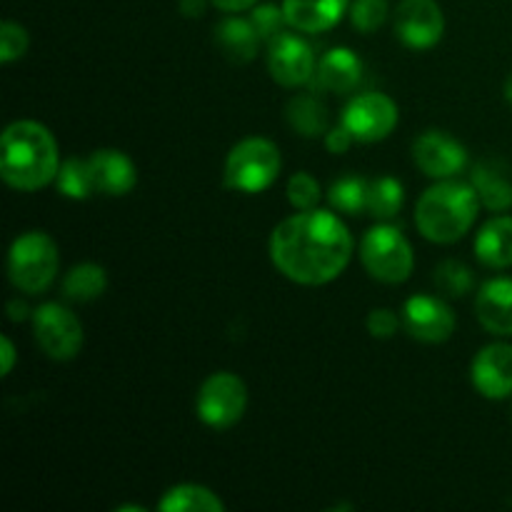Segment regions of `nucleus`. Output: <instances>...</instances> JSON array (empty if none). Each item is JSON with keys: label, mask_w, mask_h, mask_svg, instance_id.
<instances>
[{"label": "nucleus", "mask_w": 512, "mask_h": 512, "mask_svg": "<svg viewBox=\"0 0 512 512\" xmlns=\"http://www.w3.org/2000/svg\"><path fill=\"white\" fill-rule=\"evenodd\" d=\"M205 5H208V0H180V13L185 18H200L205 13Z\"/></svg>", "instance_id": "37"}, {"label": "nucleus", "mask_w": 512, "mask_h": 512, "mask_svg": "<svg viewBox=\"0 0 512 512\" xmlns=\"http://www.w3.org/2000/svg\"><path fill=\"white\" fill-rule=\"evenodd\" d=\"M363 78V63L350 48H333L320 58L318 68L313 75V90H325V93H353Z\"/></svg>", "instance_id": "16"}, {"label": "nucleus", "mask_w": 512, "mask_h": 512, "mask_svg": "<svg viewBox=\"0 0 512 512\" xmlns=\"http://www.w3.org/2000/svg\"><path fill=\"white\" fill-rule=\"evenodd\" d=\"M270 258L298 285L333 283L353 258V235L328 210H298L270 235Z\"/></svg>", "instance_id": "1"}, {"label": "nucleus", "mask_w": 512, "mask_h": 512, "mask_svg": "<svg viewBox=\"0 0 512 512\" xmlns=\"http://www.w3.org/2000/svg\"><path fill=\"white\" fill-rule=\"evenodd\" d=\"M353 143H355L353 133H350V130L345 128L343 123H340L338 128H330L328 133H325V148H328L333 155L348 153L350 145H353Z\"/></svg>", "instance_id": "34"}, {"label": "nucleus", "mask_w": 512, "mask_h": 512, "mask_svg": "<svg viewBox=\"0 0 512 512\" xmlns=\"http://www.w3.org/2000/svg\"><path fill=\"white\" fill-rule=\"evenodd\" d=\"M263 43L260 35L255 33L250 18H225L215 28V45L220 53L233 63H250L258 55V45Z\"/></svg>", "instance_id": "20"}, {"label": "nucleus", "mask_w": 512, "mask_h": 512, "mask_svg": "<svg viewBox=\"0 0 512 512\" xmlns=\"http://www.w3.org/2000/svg\"><path fill=\"white\" fill-rule=\"evenodd\" d=\"M475 390L488 400H505L512 395V345H485L470 368Z\"/></svg>", "instance_id": "15"}, {"label": "nucleus", "mask_w": 512, "mask_h": 512, "mask_svg": "<svg viewBox=\"0 0 512 512\" xmlns=\"http://www.w3.org/2000/svg\"><path fill=\"white\" fill-rule=\"evenodd\" d=\"M400 328V318L390 308H375L368 315V333L378 340H390Z\"/></svg>", "instance_id": "33"}, {"label": "nucleus", "mask_w": 512, "mask_h": 512, "mask_svg": "<svg viewBox=\"0 0 512 512\" xmlns=\"http://www.w3.org/2000/svg\"><path fill=\"white\" fill-rule=\"evenodd\" d=\"M360 260L370 278L388 285H400L410 278L415 268V255L403 230L395 225H375L363 235Z\"/></svg>", "instance_id": "6"}, {"label": "nucleus", "mask_w": 512, "mask_h": 512, "mask_svg": "<svg viewBox=\"0 0 512 512\" xmlns=\"http://www.w3.org/2000/svg\"><path fill=\"white\" fill-rule=\"evenodd\" d=\"M350 0H283L288 25L298 33H325L348 13Z\"/></svg>", "instance_id": "18"}, {"label": "nucleus", "mask_w": 512, "mask_h": 512, "mask_svg": "<svg viewBox=\"0 0 512 512\" xmlns=\"http://www.w3.org/2000/svg\"><path fill=\"white\" fill-rule=\"evenodd\" d=\"M475 313L488 333L510 338L512 335V278H493L483 283L475 298Z\"/></svg>", "instance_id": "17"}, {"label": "nucleus", "mask_w": 512, "mask_h": 512, "mask_svg": "<svg viewBox=\"0 0 512 512\" xmlns=\"http://www.w3.org/2000/svg\"><path fill=\"white\" fill-rule=\"evenodd\" d=\"M60 268L58 245L43 230L18 235L8 253V278L15 290L40 295L55 283Z\"/></svg>", "instance_id": "4"}, {"label": "nucleus", "mask_w": 512, "mask_h": 512, "mask_svg": "<svg viewBox=\"0 0 512 512\" xmlns=\"http://www.w3.org/2000/svg\"><path fill=\"white\" fill-rule=\"evenodd\" d=\"M248 408V388L233 373H213L200 385L195 410L198 418L213 430H228Z\"/></svg>", "instance_id": "7"}, {"label": "nucleus", "mask_w": 512, "mask_h": 512, "mask_svg": "<svg viewBox=\"0 0 512 512\" xmlns=\"http://www.w3.org/2000/svg\"><path fill=\"white\" fill-rule=\"evenodd\" d=\"M105 288H108V275L95 263L73 265L63 278V295L73 303H90L100 298Z\"/></svg>", "instance_id": "24"}, {"label": "nucleus", "mask_w": 512, "mask_h": 512, "mask_svg": "<svg viewBox=\"0 0 512 512\" xmlns=\"http://www.w3.org/2000/svg\"><path fill=\"white\" fill-rule=\"evenodd\" d=\"M388 0H353L350 3V20L360 33H375L388 20Z\"/></svg>", "instance_id": "29"}, {"label": "nucleus", "mask_w": 512, "mask_h": 512, "mask_svg": "<svg viewBox=\"0 0 512 512\" xmlns=\"http://www.w3.org/2000/svg\"><path fill=\"white\" fill-rule=\"evenodd\" d=\"M210 3L225 13H243V10H253L258 0H210Z\"/></svg>", "instance_id": "36"}, {"label": "nucleus", "mask_w": 512, "mask_h": 512, "mask_svg": "<svg viewBox=\"0 0 512 512\" xmlns=\"http://www.w3.org/2000/svg\"><path fill=\"white\" fill-rule=\"evenodd\" d=\"M405 203V190L400 185V180L395 178H378L370 180L368 190V213L378 220H390L400 213Z\"/></svg>", "instance_id": "25"}, {"label": "nucleus", "mask_w": 512, "mask_h": 512, "mask_svg": "<svg viewBox=\"0 0 512 512\" xmlns=\"http://www.w3.org/2000/svg\"><path fill=\"white\" fill-rule=\"evenodd\" d=\"M398 118L400 113L393 98H388L385 93H363L345 105L340 123L360 143H378L393 133Z\"/></svg>", "instance_id": "9"}, {"label": "nucleus", "mask_w": 512, "mask_h": 512, "mask_svg": "<svg viewBox=\"0 0 512 512\" xmlns=\"http://www.w3.org/2000/svg\"><path fill=\"white\" fill-rule=\"evenodd\" d=\"M480 198L475 188L463 180H438L430 185L415 208V225L430 243L450 245L470 233L478 220Z\"/></svg>", "instance_id": "3"}, {"label": "nucleus", "mask_w": 512, "mask_h": 512, "mask_svg": "<svg viewBox=\"0 0 512 512\" xmlns=\"http://www.w3.org/2000/svg\"><path fill=\"white\" fill-rule=\"evenodd\" d=\"M470 185L478 193L480 203L493 213H505L512 208V183L508 175L500 173L495 163H480L475 165L473 175H470Z\"/></svg>", "instance_id": "21"}, {"label": "nucleus", "mask_w": 512, "mask_h": 512, "mask_svg": "<svg viewBox=\"0 0 512 512\" xmlns=\"http://www.w3.org/2000/svg\"><path fill=\"white\" fill-rule=\"evenodd\" d=\"M35 343L50 360H73L83 348V325L78 315L60 303H45L30 313Z\"/></svg>", "instance_id": "8"}, {"label": "nucleus", "mask_w": 512, "mask_h": 512, "mask_svg": "<svg viewBox=\"0 0 512 512\" xmlns=\"http://www.w3.org/2000/svg\"><path fill=\"white\" fill-rule=\"evenodd\" d=\"M475 255L485 268H512V218L498 215L480 228L475 238Z\"/></svg>", "instance_id": "19"}, {"label": "nucleus", "mask_w": 512, "mask_h": 512, "mask_svg": "<svg viewBox=\"0 0 512 512\" xmlns=\"http://www.w3.org/2000/svg\"><path fill=\"white\" fill-rule=\"evenodd\" d=\"M435 285L448 298H463V295H468L475 288V275L460 260H443L435 268Z\"/></svg>", "instance_id": "28"}, {"label": "nucleus", "mask_w": 512, "mask_h": 512, "mask_svg": "<svg viewBox=\"0 0 512 512\" xmlns=\"http://www.w3.org/2000/svg\"><path fill=\"white\" fill-rule=\"evenodd\" d=\"M315 93V90H313ZM313 93H300L285 108V118H288L290 128L303 138H320L328 133V108L323 100Z\"/></svg>", "instance_id": "22"}, {"label": "nucleus", "mask_w": 512, "mask_h": 512, "mask_svg": "<svg viewBox=\"0 0 512 512\" xmlns=\"http://www.w3.org/2000/svg\"><path fill=\"white\" fill-rule=\"evenodd\" d=\"M315 55L313 48L295 33H280L268 43V70L270 78L283 88H298L313 80Z\"/></svg>", "instance_id": "10"}, {"label": "nucleus", "mask_w": 512, "mask_h": 512, "mask_svg": "<svg viewBox=\"0 0 512 512\" xmlns=\"http://www.w3.org/2000/svg\"><path fill=\"white\" fill-rule=\"evenodd\" d=\"M160 512H223L225 503L205 485L183 483L158 500Z\"/></svg>", "instance_id": "23"}, {"label": "nucleus", "mask_w": 512, "mask_h": 512, "mask_svg": "<svg viewBox=\"0 0 512 512\" xmlns=\"http://www.w3.org/2000/svg\"><path fill=\"white\" fill-rule=\"evenodd\" d=\"M285 195L295 210H313L320 203V185L310 173H295L285 185Z\"/></svg>", "instance_id": "30"}, {"label": "nucleus", "mask_w": 512, "mask_h": 512, "mask_svg": "<svg viewBox=\"0 0 512 512\" xmlns=\"http://www.w3.org/2000/svg\"><path fill=\"white\" fill-rule=\"evenodd\" d=\"M368 190L370 180L360 178V175H345V178L335 180L328 190V200L333 210L345 215H358L360 210L368 208Z\"/></svg>", "instance_id": "26"}, {"label": "nucleus", "mask_w": 512, "mask_h": 512, "mask_svg": "<svg viewBox=\"0 0 512 512\" xmlns=\"http://www.w3.org/2000/svg\"><path fill=\"white\" fill-rule=\"evenodd\" d=\"M250 23H253L255 33L260 35V40L270 43L273 38H278L283 33V25H288V18H285V10L278 8L273 3L255 5L253 13H250Z\"/></svg>", "instance_id": "31"}, {"label": "nucleus", "mask_w": 512, "mask_h": 512, "mask_svg": "<svg viewBox=\"0 0 512 512\" xmlns=\"http://www.w3.org/2000/svg\"><path fill=\"white\" fill-rule=\"evenodd\" d=\"M85 165H88L93 195L120 198V195H128L138 185V170H135V163L123 150H95L90 158H85Z\"/></svg>", "instance_id": "14"}, {"label": "nucleus", "mask_w": 512, "mask_h": 512, "mask_svg": "<svg viewBox=\"0 0 512 512\" xmlns=\"http://www.w3.org/2000/svg\"><path fill=\"white\" fill-rule=\"evenodd\" d=\"M60 153L53 133L35 120H15L0 140V175L20 193H33L58 178Z\"/></svg>", "instance_id": "2"}, {"label": "nucleus", "mask_w": 512, "mask_h": 512, "mask_svg": "<svg viewBox=\"0 0 512 512\" xmlns=\"http://www.w3.org/2000/svg\"><path fill=\"white\" fill-rule=\"evenodd\" d=\"M445 15L435 0H403L395 10V33L408 48L428 50L443 38Z\"/></svg>", "instance_id": "11"}, {"label": "nucleus", "mask_w": 512, "mask_h": 512, "mask_svg": "<svg viewBox=\"0 0 512 512\" xmlns=\"http://www.w3.org/2000/svg\"><path fill=\"white\" fill-rule=\"evenodd\" d=\"M28 305L25 303H20V300H10L8 303V318L13 320V323H20V320H25L28 318Z\"/></svg>", "instance_id": "38"}, {"label": "nucleus", "mask_w": 512, "mask_h": 512, "mask_svg": "<svg viewBox=\"0 0 512 512\" xmlns=\"http://www.w3.org/2000/svg\"><path fill=\"white\" fill-rule=\"evenodd\" d=\"M413 160L428 178H455L468 163V150L443 130H428L413 143Z\"/></svg>", "instance_id": "12"}, {"label": "nucleus", "mask_w": 512, "mask_h": 512, "mask_svg": "<svg viewBox=\"0 0 512 512\" xmlns=\"http://www.w3.org/2000/svg\"><path fill=\"white\" fill-rule=\"evenodd\" d=\"M505 100L512 105V73L508 75V80H505Z\"/></svg>", "instance_id": "39"}, {"label": "nucleus", "mask_w": 512, "mask_h": 512, "mask_svg": "<svg viewBox=\"0 0 512 512\" xmlns=\"http://www.w3.org/2000/svg\"><path fill=\"white\" fill-rule=\"evenodd\" d=\"M55 185H58V193L65 195V198H70V200L93 198V188H90L88 165H85V158H68L65 163H60Z\"/></svg>", "instance_id": "27"}, {"label": "nucleus", "mask_w": 512, "mask_h": 512, "mask_svg": "<svg viewBox=\"0 0 512 512\" xmlns=\"http://www.w3.org/2000/svg\"><path fill=\"white\" fill-rule=\"evenodd\" d=\"M28 30L20 23H13V20H5L0 25V60L3 63H13V60H20L25 53H28Z\"/></svg>", "instance_id": "32"}, {"label": "nucleus", "mask_w": 512, "mask_h": 512, "mask_svg": "<svg viewBox=\"0 0 512 512\" xmlns=\"http://www.w3.org/2000/svg\"><path fill=\"white\" fill-rule=\"evenodd\" d=\"M0 360H3V365H0V370H3V378H8L10 373H13V368H15V345H13V340L10 338H0Z\"/></svg>", "instance_id": "35"}, {"label": "nucleus", "mask_w": 512, "mask_h": 512, "mask_svg": "<svg viewBox=\"0 0 512 512\" xmlns=\"http://www.w3.org/2000/svg\"><path fill=\"white\" fill-rule=\"evenodd\" d=\"M283 168V158L273 140L245 138L228 153L223 178L235 193L255 195L268 190Z\"/></svg>", "instance_id": "5"}, {"label": "nucleus", "mask_w": 512, "mask_h": 512, "mask_svg": "<svg viewBox=\"0 0 512 512\" xmlns=\"http://www.w3.org/2000/svg\"><path fill=\"white\" fill-rule=\"evenodd\" d=\"M403 328L420 343H445L455 333V313L445 300L413 295L403 308Z\"/></svg>", "instance_id": "13"}]
</instances>
